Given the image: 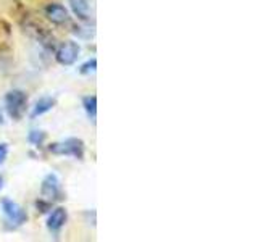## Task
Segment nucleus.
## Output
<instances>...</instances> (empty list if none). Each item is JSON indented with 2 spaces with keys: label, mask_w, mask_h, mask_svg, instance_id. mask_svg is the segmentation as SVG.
I'll return each instance as SVG.
<instances>
[{
  "label": "nucleus",
  "mask_w": 258,
  "mask_h": 242,
  "mask_svg": "<svg viewBox=\"0 0 258 242\" xmlns=\"http://www.w3.org/2000/svg\"><path fill=\"white\" fill-rule=\"evenodd\" d=\"M48 152H52L53 155H64L73 157L76 160H83L86 153V145L78 137H67L64 141L53 142L48 145Z\"/></svg>",
  "instance_id": "f257e3e1"
},
{
  "label": "nucleus",
  "mask_w": 258,
  "mask_h": 242,
  "mask_svg": "<svg viewBox=\"0 0 258 242\" xmlns=\"http://www.w3.org/2000/svg\"><path fill=\"white\" fill-rule=\"evenodd\" d=\"M0 207H2V212L7 223H10L12 228H20L21 224L28 221V213L20 204H16L12 199H2L0 200Z\"/></svg>",
  "instance_id": "f03ea898"
},
{
  "label": "nucleus",
  "mask_w": 258,
  "mask_h": 242,
  "mask_svg": "<svg viewBox=\"0 0 258 242\" xmlns=\"http://www.w3.org/2000/svg\"><path fill=\"white\" fill-rule=\"evenodd\" d=\"M26 105H28V95L23 91H20V89H13V91H10L5 95V108L10 118L13 119H20L24 115Z\"/></svg>",
  "instance_id": "7ed1b4c3"
},
{
  "label": "nucleus",
  "mask_w": 258,
  "mask_h": 242,
  "mask_svg": "<svg viewBox=\"0 0 258 242\" xmlns=\"http://www.w3.org/2000/svg\"><path fill=\"white\" fill-rule=\"evenodd\" d=\"M40 194H42V197L47 199L48 202L61 199V183L55 173H48L42 179V184H40Z\"/></svg>",
  "instance_id": "20e7f679"
},
{
  "label": "nucleus",
  "mask_w": 258,
  "mask_h": 242,
  "mask_svg": "<svg viewBox=\"0 0 258 242\" xmlns=\"http://www.w3.org/2000/svg\"><path fill=\"white\" fill-rule=\"evenodd\" d=\"M81 53V48L76 42H64L58 47V50L55 53V58L63 67H70L73 65Z\"/></svg>",
  "instance_id": "39448f33"
},
{
  "label": "nucleus",
  "mask_w": 258,
  "mask_h": 242,
  "mask_svg": "<svg viewBox=\"0 0 258 242\" xmlns=\"http://www.w3.org/2000/svg\"><path fill=\"white\" fill-rule=\"evenodd\" d=\"M67 221H68L67 208L56 207L53 212L48 215V218H47V229L50 231L52 234H58L63 229V226L67 224Z\"/></svg>",
  "instance_id": "423d86ee"
},
{
  "label": "nucleus",
  "mask_w": 258,
  "mask_h": 242,
  "mask_svg": "<svg viewBox=\"0 0 258 242\" xmlns=\"http://www.w3.org/2000/svg\"><path fill=\"white\" fill-rule=\"evenodd\" d=\"M45 16L50 20L53 24H63L70 20V13L68 10L60 4H48L45 7Z\"/></svg>",
  "instance_id": "0eeeda50"
},
{
  "label": "nucleus",
  "mask_w": 258,
  "mask_h": 242,
  "mask_svg": "<svg viewBox=\"0 0 258 242\" xmlns=\"http://www.w3.org/2000/svg\"><path fill=\"white\" fill-rule=\"evenodd\" d=\"M55 97H50V95H45V97H40V99L34 103V107H32V111H31V118L34 119L37 116H42L45 113L50 111L53 107H55Z\"/></svg>",
  "instance_id": "6e6552de"
},
{
  "label": "nucleus",
  "mask_w": 258,
  "mask_h": 242,
  "mask_svg": "<svg viewBox=\"0 0 258 242\" xmlns=\"http://www.w3.org/2000/svg\"><path fill=\"white\" fill-rule=\"evenodd\" d=\"M73 13H75L81 21H89V0H68Z\"/></svg>",
  "instance_id": "1a4fd4ad"
},
{
  "label": "nucleus",
  "mask_w": 258,
  "mask_h": 242,
  "mask_svg": "<svg viewBox=\"0 0 258 242\" xmlns=\"http://www.w3.org/2000/svg\"><path fill=\"white\" fill-rule=\"evenodd\" d=\"M83 107L87 113V116L92 121L97 118V97L95 95H86L83 99Z\"/></svg>",
  "instance_id": "9d476101"
},
{
  "label": "nucleus",
  "mask_w": 258,
  "mask_h": 242,
  "mask_svg": "<svg viewBox=\"0 0 258 242\" xmlns=\"http://www.w3.org/2000/svg\"><path fill=\"white\" fill-rule=\"evenodd\" d=\"M45 141V133L44 131H39V129H32V131H29L28 134V142L36 145V147H39V145H42Z\"/></svg>",
  "instance_id": "9b49d317"
},
{
  "label": "nucleus",
  "mask_w": 258,
  "mask_h": 242,
  "mask_svg": "<svg viewBox=\"0 0 258 242\" xmlns=\"http://www.w3.org/2000/svg\"><path fill=\"white\" fill-rule=\"evenodd\" d=\"M95 71H97V58L87 60L84 65H81V68H79L81 75H94Z\"/></svg>",
  "instance_id": "f8f14e48"
},
{
  "label": "nucleus",
  "mask_w": 258,
  "mask_h": 242,
  "mask_svg": "<svg viewBox=\"0 0 258 242\" xmlns=\"http://www.w3.org/2000/svg\"><path fill=\"white\" fill-rule=\"evenodd\" d=\"M8 157V144H0V165L4 163V161L7 160Z\"/></svg>",
  "instance_id": "ddd939ff"
},
{
  "label": "nucleus",
  "mask_w": 258,
  "mask_h": 242,
  "mask_svg": "<svg viewBox=\"0 0 258 242\" xmlns=\"http://www.w3.org/2000/svg\"><path fill=\"white\" fill-rule=\"evenodd\" d=\"M0 188H2V177H0Z\"/></svg>",
  "instance_id": "4468645a"
}]
</instances>
